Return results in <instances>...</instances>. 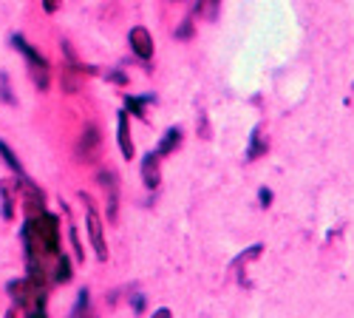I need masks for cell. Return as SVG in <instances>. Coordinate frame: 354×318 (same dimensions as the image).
Listing matches in <instances>:
<instances>
[{
	"instance_id": "cell-6",
	"label": "cell",
	"mask_w": 354,
	"mask_h": 318,
	"mask_svg": "<svg viewBox=\"0 0 354 318\" xmlns=\"http://www.w3.org/2000/svg\"><path fill=\"white\" fill-rule=\"evenodd\" d=\"M100 185L105 191V205H108V219L116 222V211H120V182H116L113 170H102L100 173Z\"/></svg>"
},
{
	"instance_id": "cell-5",
	"label": "cell",
	"mask_w": 354,
	"mask_h": 318,
	"mask_svg": "<svg viewBox=\"0 0 354 318\" xmlns=\"http://www.w3.org/2000/svg\"><path fill=\"white\" fill-rule=\"evenodd\" d=\"M15 185V193H20V199H23V205L32 211V213H40L43 211V205H46V196H43V191L26 177V173H20V177L12 182Z\"/></svg>"
},
{
	"instance_id": "cell-3",
	"label": "cell",
	"mask_w": 354,
	"mask_h": 318,
	"mask_svg": "<svg viewBox=\"0 0 354 318\" xmlns=\"http://www.w3.org/2000/svg\"><path fill=\"white\" fill-rule=\"evenodd\" d=\"M80 196H82V202H85V227H88V236H91L94 253H97V258H100V262H105V258H108V245H105V224H102V219H100L97 208L91 205V196H85V193H80Z\"/></svg>"
},
{
	"instance_id": "cell-20",
	"label": "cell",
	"mask_w": 354,
	"mask_h": 318,
	"mask_svg": "<svg viewBox=\"0 0 354 318\" xmlns=\"http://www.w3.org/2000/svg\"><path fill=\"white\" fill-rule=\"evenodd\" d=\"M190 32H193V26H190V20H185V26H182V32H179V37H190Z\"/></svg>"
},
{
	"instance_id": "cell-9",
	"label": "cell",
	"mask_w": 354,
	"mask_h": 318,
	"mask_svg": "<svg viewBox=\"0 0 354 318\" xmlns=\"http://www.w3.org/2000/svg\"><path fill=\"white\" fill-rule=\"evenodd\" d=\"M142 182L147 185V188H159V182H162V170H159V154L156 151H151L145 159H142Z\"/></svg>"
},
{
	"instance_id": "cell-15",
	"label": "cell",
	"mask_w": 354,
	"mask_h": 318,
	"mask_svg": "<svg viewBox=\"0 0 354 318\" xmlns=\"http://www.w3.org/2000/svg\"><path fill=\"white\" fill-rule=\"evenodd\" d=\"M263 151H267V142L261 139V128H255V131H252V148H250V154H247V157H250V159H255V157H258V154H263Z\"/></svg>"
},
{
	"instance_id": "cell-1",
	"label": "cell",
	"mask_w": 354,
	"mask_h": 318,
	"mask_svg": "<svg viewBox=\"0 0 354 318\" xmlns=\"http://www.w3.org/2000/svg\"><path fill=\"white\" fill-rule=\"evenodd\" d=\"M28 227H32V236L40 247L43 256H57V250H60V219H57L54 213H35L32 219H28Z\"/></svg>"
},
{
	"instance_id": "cell-14",
	"label": "cell",
	"mask_w": 354,
	"mask_h": 318,
	"mask_svg": "<svg viewBox=\"0 0 354 318\" xmlns=\"http://www.w3.org/2000/svg\"><path fill=\"white\" fill-rule=\"evenodd\" d=\"M216 9H218V0H198V6H196V12L201 17H207V20L216 17Z\"/></svg>"
},
{
	"instance_id": "cell-8",
	"label": "cell",
	"mask_w": 354,
	"mask_h": 318,
	"mask_svg": "<svg viewBox=\"0 0 354 318\" xmlns=\"http://www.w3.org/2000/svg\"><path fill=\"white\" fill-rule=\"evenodd\" d=\"M116 134H120V151L125 159H133L136 148H133V139H131V128H128V114L120 111L116 114Z\"/></svg>"
},
{
	"instance_id": "cell-11",
	"label": "cell",
	"mask_w": 354,
	"mask_h": 318,
	"mask_svg": "<svg viewBox=\"0 0 354 318\" xmlns=\"http://www.w3.org/2000/svg\"><path fill=\"white\" fill-rule=\"evenodd\" d=\"M179 145H182V128H167L165 136H162V142H159V148H156V154L159 157H167V154H173Z\"/></svg>"
},
{
	"instance_id": "cell-7",
	"label": "cell",
	"mask_w": 354,
	"mask_h": 318,
	"mask_svg": "<svg viewBox=\"0 0 354 318\" xmlns=\"http://www.w3.org/2000/svg\"><path fill=\"white\" fill-rule=\"evenodd\" d=\"M128 43H131V51L139 57V60H151L153 57V37H151V32H147L145 26H133L131 28Z\"/></svg>"
},
{
	"instance_id": "cell-13",
	"label": "cell",
	"mask_w": 354,
	"mask_h": 318,
	"mask_svg": "<svg viewBox=\"0 0 354 318\" xmlns=\"http://www.w3.org/2000/svg\"><path fill=\"white\" fill-rule=\"evenodd\" d=\"M0 157H3V162L17 173V177H20V173H23V165H20V159L15 157V151L6 145V142H0Z\"/></svg>"
},
{
	"instance_id": "cell-16",
	"label": "cell",
	"mask_w": 354,
	"mask_h": 318,
	"mask_svg": "<svg viewBox=\"0 0 354 318\" xmlns=\"http://www.w3.org/2000/svg\"><path fill=\"white\" fill-rule=\"evenodd\" d=\"M145 103H147V97H145V100H136V97H125V105H128V111H131V114H136V117H142V120H145Z\"/></svg>"
},
{
	"instance_id": "cell-2",
	"label": "cell",
	"mask_w": 354,
	"mask_h": 318,
	"mask_svg": "<svg viewBox=\"0 0 354 318\" xmlns=\"http://www.w3.org/2000/svg\"><path fill=\"white\" fill-rule=\"evenodd\" d=\"M12 46L26 57L28 69H32V77H35V82H37V89L46 91V89H48V60H46V57H43L37 48H32V43H28L23 35H12Z\"/></svg>"
},
{
	"instance_id": "cell-18",
	"label": "cell",
	"mask_w": 354,
	"mask_h": 318,
	"mask_svg": "<svg viewBox=\"0 0 354 318\" xmlns=\"http://www.w3.org/2000/svg\"><path fill=\"white\" fill-rule=\"evenodd\" d=\"M57 9H60V0H43V12H48V15H54Z\"/></svg>"
},
{
	"instance_id": "cell-17",
	"label": "cell",
	"mask_w": 354,
	"mask_h": 318,
	"mask_svg": "<svg viewBox=\"0 0 354 318\" xmlns=\"http://www.w3.org/2000/svg\"><path fill=\"white\" fill-rule=\"evenodd\" d=\"M0 100H3V103H9V105H15V97L9 94V82H6V74H0Z\"/></svg>"
},
{
	"instance_id": "cell-10",
	"label": "cell",
	"mask_w": 354,
	"mask_h": 318,
	"mask_svg": "<svg viewBox=\"0 0 354 318\" xmlns=\"http://www.w3.org/2000/svg\"><path fill=\"white\" fill-rule=\"evenodd\" d=\"M0 202H3V219H15V185L9 179H0Z\"/></svg>"
},
{
	"instance_id": "cell-19",
	"label": "cell",
	"mask_w": 354,
	"mask_h": 318,
	"mask_svg": "<svg viewBox=\"0 0 354 318\" xmlns=\"http://www.w3.org/2000/svg\"><path fill=\"white\" fill-rule=\"evenodd\" d=\"M258 196H261V202H263V208H267V205H270V202H272V193H270L267 188H263V191H261Z\"/></svg>"
},
{
	"instance_id": "cell-12",
	"label": "cell",
	"mask_w": 354,
	"mask_h": 318,
	"mask_svg": "<svg viewBox=\"0 0 354 318\" xmlns=\"http://www.w3.org/2000/svg\"><path fill=\"white\" fill-rule=\"evenodd\" d=\"M71 276H74V273H71V258H68V256H63L60 262H57L54 281H57V284H68V281H71Z\"/></svg>"
},
{
	"instance_id": "cell-4",
	"label": "cell",
	"mask_w": 354,
	"mask_h": 318,
	"mask_svg": "<svg viewBox=\"0 0 354 318\" xmlns=\"http://www.w3.org/2000/svg\"><path fill=\"white\" fill-rule=\"evenodd\" d=\"M100 148H102L100 128H97L94 123H88V125L82 128L80 139H77V148H74V154H77V159H80V162H97Z\"/></svg>"
}]
</instances>
